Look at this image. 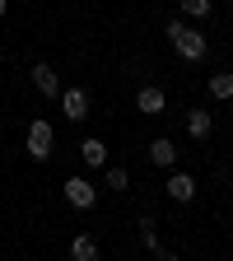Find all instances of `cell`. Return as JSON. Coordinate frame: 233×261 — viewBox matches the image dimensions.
Segmentation results:
<instances>
[{
    "label": "cell",
    "instance_id": "obj_1",
    "mask_svg": "<svg viewBox=\"0 0 233 261\" xmlns=\"http://www.w3.org/2000/svg\"><path fill=\"white\" fill-rule=\"evenodd\" d=\"M168 42H173V51H177L182 61H191V65H196V61H205V51H210V47H205V33L187 28L182 19L168 23Z\"/></svg>",
    "mask_w": 233,
    "mask_h": 261
},
{
    "label": "cell",
    "instance_id": "obj_2",
    "mask_svg": "<svg viewBox=\"0 0 233 261\" xmlns=\"http://www.w3.org/2000/svg\"><path fill=\"white\" fill-rule=\"evenodd\" d=\"M51 140H56L51 121H47V117H33V121H28V159H33V163H47V159H51Z\"/></svg>",
    "mask_w": 233,
    "mask_h": 261
},
{
    "label": "cell",
    "instance_id": "obj_3",
    "mask_svg": "<svg viewBox=\"0 0 233 261\" xmlns=\"http://www.w3.org/2000/svg\"><path fill=\"white\" fill-rule=\"evenodd\" d=\"M65 201H70L75 210H93V201H98V187H93L89 177H65Z\"/></svg>",
    "mask_w": 233,
    "mask_h": 261
},
{
    "label": "cell",
    "instance_id": "obj_4",
    "mask_svg": "<svg viewBox=\"0 0 233 261\" xmlns=\"http://www.w3.org/2000/svg\"><path fill=\"white\" fill-rule=\"evenodd\" d=\"M163 191H168L177 205H187V201H196V177L182 173V168H168V187H163Z\"/></svg>",
    "mask_w": 233,
    "mask_h": 261
},
{
    "label": "cell",
    "instance_id": "obj_5",
    "mask_svg": "<svg viewBox=\"0 0 233 261\" xmlns=\"http://www.w3.org/2000/svg\"><path fill=\"white\" fill-rule=\"evenodd\" d=\"M56 98H61L65 121H84V117H89V93H84V89H61Z\"/></svg>",
    "mask_w": 233,
    "mask_h": 261
},
{
    "label": "cell",
    "instance_id": "obj_6",
    "mask_svg": "<svg viewBox=\"0 0 233 261\" xmlns=\"http://www.w3.org/2000/svg\"><path fill=\"white\" fill-rule=\"evenodd\" d=\"M33 84H38V93H47V98H56V93H61V75L51 70L47 61H38V65H33Z\"/></svg>",
    "mask_w": 233,
    "mask_h": 261
},
{
    "label": "cell",
    "instance_id": "obj_7",
    "mask_svg": "<svg viewBox=\"0 0 233 261\" xmlns=\"http://www.w3.org/2000/svg\"><path fill=\"white\" fill-rule=\"evenodd\" d=\"M149 163H159V168H177V145H173L168 136H159V140L149 145Z\"/></svg>",
    "mask_w": 233,
    "mask_h": 261
},
{
    "label": "cell",
    "instance_id": "obj_8",
    "mask_svg": "<svg viewBox=\"0 0 233 261\" xmlns=\"http://www.w3.org/2000/svg\"><path fill=\"white\" fill-rule=\"evenodd\" d=\"M163 103H168V98H163L159 84H140V93H136V108H140V112L154 117V112H163Z\"/></svg>",
    "mask_w": 233,
    "mask_h": 261
},
{
    "label": "cell",
    "instance_id": "obj_9",
    "mask_svg": "<svg viewBox=\"0 0 233 261\" xmlns=\"http://www.w3.org/2000/svg\"><path fill=\"white\" fill-rule=\"evenodd\" d=\"M210 126H215V117H210L205 108H191V112H187V136H191V140H205Z\"/></svg>",
    "mask_w": 233,
    "mask_h": 261
},
{
    "label": "cell",
    "instance_id": "obj_10",
    "mask_svg": "<svg viewBox=\"0 0 233 261\" xmlns=\"http://www.w3.org/2000/svg\"><path fill=\"white\" fill-rule=\"evenodd\" d=\"M140 243H145V247H149L154 256H163V261H168V256H173L168 247H163V243H159V228H154V219H140Z\"/></svg>",
    "mask_w": 233,
    "mask_h": 261
},
{
    "label": "cell",
    "instance_id": "obj_11",
    "mask_svg": "<svg viewBox=\"0 0 233 261\" xmlns=\"http://www.w3.org/2000/svg\"><path fill=\"white\" fill-rule=\"evenodd\" d=\"M80 159L89 163V168H103V163H108V145L103 140H84L80 145Z\"/></svg>",
    "mask_w": 233,
    "mask_h": 261
},
{
    "label": "cell",
    "instance_id": "obj_12",
    "mask_svg": "<svg viewBox=\"0 0 233 261\" xmlns=\"http://www.w3.org/2000/svg\"><path fill=\"white\" fill-rule=\"evenodd\" d=\"M70 256H75V261H98V243H93L89 233H80V238L70 243Z\"/></svg>",
    "mask_w": 233,
    "mask_h": 261
},
{
    "label": "cell",
    "instance_id": "obj_13",
    "mask_svg": "<svg viewBox=\"0 0 233 261\" xmlns=\"http://www.w3.org/2000/svg\"><path fill=\"white\" fill-rule=\"evenodd\" d=\"M182 14H187V19H210L215 5H210V0H182Z\"/></svg>",
    "mask_w": 233,
    "mask_h": 261
},
{
    "label": "cell",
    "instance_id": "obj_14",
    "mask_svg": "<svg viewBox=\"0 0 233 261\" xmlns=\"http://www.w3.org/2000/svg\"><path fill=\"white\" fill-rule=\"evenodd\" d=\"M205 89H210V98H233V75L224 70V75H215Z\"/></svg>",
    "mask_w": 233,
    "mask_h": 261
},
{
    "label": "cell",
    "instance_id": "obj_15",
    "mask_svg": "<svg viewBox=\"0 0 233 261\" xmlns=\"http://www.w3.org/2000/svg\"><path fill=\"white\" fill-rule=\"evenodd\" d=\"M126 182H131L126 168H108V187H112V191H126Z\"/></svg>",
    "mask_w": 233,
    "mask_h": 261
},
{
    "label": "cell",
    "instance_id": "obj_16",
    "mask_svg": "<svg viewBox=\"0 0 233 261\" xmlns=\"http://www.w3.org/2000/svg\"><path fill=\"white\" fill-rule=\"evenodd\" d=\"M5 10H10V0H0V19H5Z\"/></svg>",
    "mask_w": 233,
    "mask_h": 261
}]
</instances>
